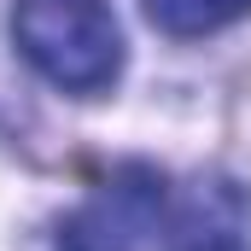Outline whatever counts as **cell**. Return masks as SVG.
Wrapping results in <instances>:
<instances>
[{
  "instance_id": "cell-1",
  "label": "cell",
  "mask_w": 251,
  "mask_h": 251,
  "mask_svg": "<svg viewBox=\"0 0 251 251\" xmlns=\"http://www.w3.org/2000/svg\"><path fill=\"white\" fill-rule=\"evenodd\" d=\"M12 35L64 94H105L123 76V29L105 0H12Z\"/></svg>"
},
{
  "instance_id": "cell-2",
  "label": "cell",
  "mask_w": 251,
  "mask_h": 251,
  "mask_svg": "<svg viewBox=\"0 0 251 251\" xmlns=\"http://www.w3.org/2000/svg\"><path fill=\"white\" fill-rule=\"evenodd\" d=\"M164 228V176L152 164H117L53 234V251H152Z\"/></svg>"
},
{
  "instance_id": "cell-3",
  "label": "cell",
  "mask_w": 251,
  "mask_h": 251,
  "mask_svg": "<svg viewBox=\"0 0 251 251\" xmlns=\"http://www.w3.org/2000/svg\"><path fill=\"white\" fill-rule=\"evenodd\" d=\"M170 251H251V199L228 176H193L170 216Z\"/></svg>"
},
{
  "instance_id": "cell-4",
  "label": "cell",
  "mask_w": 251,
  "mask_h": 251,
  "mask_svg": "<svg viewBox=\"0 0 251 251\" xmlns=\"http://www.w3.org/2000/svg\"><path fill=\"white\" fill-rule=\"evenodd\" d=\"M146 18L176 41H199V35H216L251 18V0H146Z\"/></svg>"
}]
</instances>
